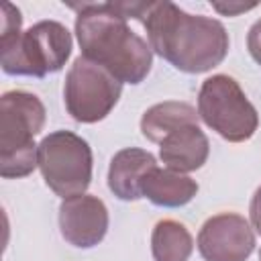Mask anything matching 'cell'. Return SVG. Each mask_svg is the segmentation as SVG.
<instances>
[{"instance_id": "cell-14", "label": "cell", "mask_w": 261, "mask_h": 261, "mask_svg": "<svg viewBox=\"0 0 261 261\" xmlns=\"http://www.w3.org/2000/svg\"><path fill=\"white\" fill-rule=\"evenodd\" d=\"M151 251L155 261H188L194 251V239L181 222L165 218L153 228Z\"/></svg>"}, {"instance_id": "cell-15", "label": "cell", "mask_w": 261, "mask_h": 261, "mask_svg": "<svg viewBox=\"0 0 261 261\" xmlns=\"http://www.w3.org/2000/svg\"><path fill=\"white\" fill-rule=\"evenodd\" d=\"M20 24H22V16L20 10L16 6H12L10 2L2 4V31H0V43L12 41L20 35Z\"/></svg>"}, {"instance_id": "cell-10", "label": "cell", "mask_w": 261, "mask_h": 261, "mask_svg": "<svg viewBox=\"0 0 261 261\" xmlns=\"http://www.w3.org/2000/svg\"><path fill=\"white\" fill-rule=\"evenodd\" d=\"M210 153V143L198 124H186L159 143V157L167 169L188 173L200 169Z\"/></svg>"}, {"instance_id": "cell-6", "label": "cell", "mask_w": 261, "mask_h": 261, "mask_svg": "<svg viewBox=\"0 0 261 261\" xmlns=\"http://www.w3.org/2000/svg\"><path fill=\"white\" fill-rule=\"evenodd\" d=\"M39 169L45 184L63 200L80 196L92 181V149L71 130H55L39 143Z\"/></svg>"}, {"instance_id": "cell-12", "label": "cell", "mask_w": 261, "mask_h": 261, "mask_svg": "<svg viewBox=\"0 0 261 261\" xmlns=\"http://www.w3.org/2000/svg\"><path fill=\"white\" fill-rule=\"evenodd\" d=\"M143 196L161 208H179L192 202V198L198 194V184L186 173L173 171V169H161L153 167L141 188Z\"/></svg>"}, {"instance_id": "cell-5", "label": "cell", "mask_w": 261, "mask_h": 261, "mask_svg": "<svg viewBox=\"0 0 261 261\" xmlns=\"http://www.w3.org/2000/svg\"><path fill=\"white\" fill-rule=\"evenodd\" d=\"M198 116L230 143L249 141L259 126L255 106L249 102L239 82L226 73H216L202 82Z\"/></svg>"}, {"instance_id": "cell-9", "label": "cell", "mask_w": 261, "mask_h": 261, "mask_svg": "<svg viewBox=\"0 0 261 261\" xmlns=\"http://www.w3.org/2000/svg\"><path fill=\"white\" fill-rule=\"evenodd\" d=\"M59 228L69 245L80 249L96 247L108 230V208L90 194L65 198L59 206Z\"/></svg>"}, {"instance_id": "cell-11", "label": "cell", "mask_w": 261, "mask_h": 261, "mask_svg": "<svg viewBox=\"0 0 261 261\" xmlns=\"http://www.w3.org/2000/svg\"><path fill=\"white\" fill-rule=\"evenodd\" d=\"M153 167H157V161L149 151L137 149V147L120 149L112 157L110 169H108L110 192L124 202L143 198V192H141L143 179Z\"/></svg>"}, {"instance_id": "cell-17", "label": "cell", "mask_w": 261, "mask_h": 261, "mask_svg": "<svg viewBox=\"0 0 261 261\" xmlns=\"http://www.w3.org/2000/svg\"><path fill=\"white\" fill-rule=\"evenodd\" d=\"M249 214H251V224H253V228L261 234V186L255 190V194H253V198H251Z\"/></svg>"}, {"instance_id": "cell-19", "label": "cell", "mask_w": 261, "mask_h": 261, "mask_svg": "<svg viewBox=\"0 0 261 261\" xmlns=\"http://www.w3.org/2000/svg\"><path fill=\"white\" fill-rule=\"evenodd\" d=\"M259 261H261V251H259Z\"/></svg>"}, {"instance_id": "cell-13", "label": "cell", "mask_w": 261, "mask_h": 261, "mask_svg": "<svg viewBox=\"0 0 261 261\" xmlns=\"http://www.w3.org/2000/svg\"><path fill=\"white\" fill-rule=\"evenodd\" d=\"M198 118L200 116L194 106L186 102L167 100V102H159L145 110L141 118V133L149 141L161 143L175 128L186 126V124H198Z\"/></svg>"}, {"instance_id": "cell-8", "label": "cell", "mask_w": 261, "mask_h": 261, "mask_svg": "<svg viewBox=\"0 0 261 261\" xmlns=\"http://www.w3.org/2000/svg\"><path fill=\"white\" fill-rule=\"evenodd\" d=\"M255 249V232L245 216L222 212L210 216L198 232V251L206 261H247Z\"/></svg>"}, {"instance_id": "cell-16", "label": "cell", "mask_w": 261, "mask_h": 261, "mask_svg": "<svg viewBox=\"0 0 261 261\" xmlns=\"http://www.w3.org/2000/svg\"><path fill=\"white\" fill-rule=\"evenodd\" d=\"M247 49L251 53V57L261 65V20H257L247 35Z\"/></svg>"}, {"instance_id": "cell-3", "label": "cell", "mask_w": 261, "mask_h": 261, "mask_svg": "<svg viewBox=\"0 0 261 261\" xmlns=\"http://www.w3.org/2000/svg\"><path fill=\"white\" fill-rule=\"evenodd\" d=\"M45 106L24 90L4 92L0 98V175L27 177L39 167L35 135L43 130Z\"/></svg>"}, {"instance_id": "cell-1", "label": "cell", "mask_w": 261, "mask_h": 261, "mask_svg": "<svg viewBox=\"0 0 261 261\" xmlns=\"http://www.w3.org/2000/svg\"><path fill=\"white\" fill-rule=\"evenodd\" d=\"M143 27L151 49L186 73H204L220 65L230 39L216 18L190 14L173 2H149Z\"/></svg>"}, {"instance_id": "cell-4", "label": "cell", "mask_w": 261, "mask_h": 261, "mask_svg": "<svg viewBox=\"0 0 261 261\" xmlns=\"http://www.w3.org/2000/svg\"><path fill=\"white\" fill-rule=\"evenodd\" d=\"M71 33L57 20H39L16 39L0 43V65L8 75L45 77L71 55Z\"/></svg>"}, {"instance_id": "cell-7", "label": "cell", "mask_w": 261, "mask_h": 261, "mask_svg": "<svg viewBox=\"0 0 261 261\" xmlns=\"http://www.w3.org/2000/svg\"><path fill=\"white\" fill-rule=\"evenodd\" d=\"M122 94V84L86 57H77L65 75L63 102L73 120L92 124L106 118Z\"/></svg>"}, {"instance_id": "cell-2", "label": "cell", "mask_w": 261, "mask_h": 261, "mask_svg": "<svg viewBox=\"0 0 261 261\" xmlns=\"http://www.w3.org/2000/svg\"><path fill=\"white\" fill-rule=\"evenodd\" d=\"M82 57L112 73L120 84H141L153 65L151 45L139 37L112 2L71 4Z\"/></svg>"}, {"instance_id": "cell-18", "label": "cell", "mask_w": 261, "mask_h": 261, "mask_svg": "<svg viewBox=\"0 0 261 261\" xmlns=\"http://www.w3.org/2000/svg\"><path fill=\"white\" fill-rule=\"evenodd\" d=\"M257 4H243V2H228V4H220V2H212V8L226 14V16H234L239 12H247L251 8H255Z\"/></svg>"}]
</instances>
